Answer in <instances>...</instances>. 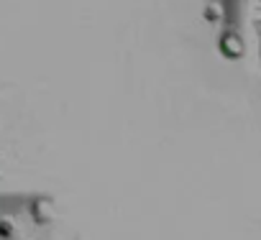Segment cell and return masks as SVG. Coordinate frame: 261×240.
I'll list each match as a JSON object with an SVG mask.
<instances>
[{
  "label": "cell",
  "mask_w": 261,
  "mask_h": 240,
  "mask_svg": "<svg viewBox=\"0 0 261 240\" xmlns=\"http://www.w3.org/2000/svg\"><path fill=\"white\" fill-rule=\"evenodd\" d=\"M218 49L225 59H241L243 56V41L236 31H225L218 41Z\"/></svg>",
  "instance_id": "obj_1"
},
{
  "label": "cell",
  "mask_w": 261,
  "mask_h": 240,
  "mask_svg": "<svg viewBox=\"0 0 261 240\" xmlns=\"http://www.w3.org/2000/svg\"><path fill=\"white\" fill-rule=\"evenodd\" d=\"M31 212H34V217L39 220V222H49V204L46 202H34V207H31Z\"/></svg>",
  "instance_id": "obj_2"
}]
</instances>
